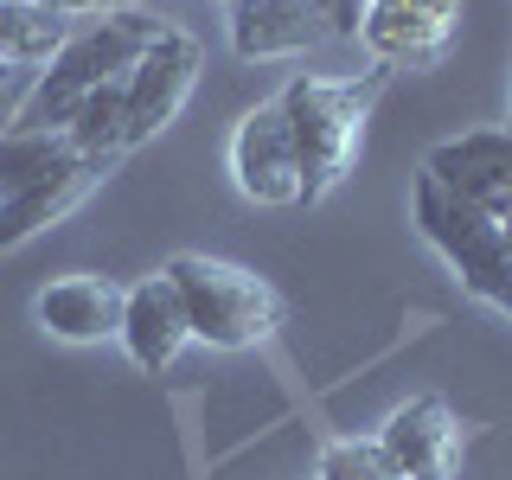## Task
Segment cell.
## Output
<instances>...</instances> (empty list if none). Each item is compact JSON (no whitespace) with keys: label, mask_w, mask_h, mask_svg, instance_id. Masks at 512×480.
Here are the masks:
<instances>
[{"label":"cell","mask_w":512,"mask_h":480,"mask_svg":"<svg viewBox=\"0 0 512 480\" xmlns=\"http://www.w3.org/2000/svg\"><path fill=\"white\" fill-rule=\"evenodd\" d=\"M378 84H384V71H365V77L301 71L276 96L288 116V135H295V160H301V205H320L352 173V154H359L365 116L378 103Z\"/></svg>","instance_id":"1"},{"label":"cell","mask_w":512,"mask_h":480,"mask_svg":"<svg viewBox=\"0 0 512 480\" xmlns=\"http://www.w3.org/2000/svg\"><path fill=\"white\" fill-rule=\"evenodd\" d=\"M160 26L167 20H154V13H141V7H116V13H96V20L71 26V39H64L52 52V64L39 71V84H32L13 128H64V116H71L90 90H103V84H116V77L135 71L141 52L160 39Z\"/></svg>","instance_id":"2"},{"label":"cell","mask_w":512,"mask_h":480,"mask_svg":"<svg viewBox=\"0 0 512 480\" xmlns=\"http://www.w3.org/2000/svg\"><path fill=\"white\" fill-rule=\"evenodd\" d=\"M71 39V20L39 0H0V64H52V52Z\"/></svg>","instance_id":"15"},{"label":"cell","mask_w":512,"mask_h":480,"mask_svg":"<svg viewBox=\"0 0 512 480\" xmlns=\"http://www.w3.org/2000/svg\"><path fill=\"white\" fill-rule=\"evenodd\" d=\"M32 320L64 346H103V340H116V327H122V282L96 276V269L52 276L32 295Z\"/></svg>","instance_id":"9"},{"label":"cell","mask_w":512,"mask_h":480,"mask_svg":"<svg viewBox=\"0 0 512 480\" xmlns=\"http://www.w3.org/2000/svg\"><path fill=\"white\" fill-rule=\"evenodd\" d=\"M314 480H404V474L391 468V455H384L378 436H340V442L320 448Z\"/></svg>","instance_id":"17"},{"label":"cell","mask_w":512,"mask_h":480,"mask_svg":"<svg viewBox=\"0 0 512 480\" xmlns=\"http://www.w3.org/2000/svg\"><path fill=\"white\" fill-rule=\"evenodd\" d=\"M109 167H116V160H90V154H77V160H64L58 173L32 180L26 192L0 199V250H20L26 237H39V231H45V224L71 218L77 205H84L90 192L103 186V173H109Z\"/></svg>","instance_id":"13"},{"label":"cell","mask_w":512,"mask_h":480,"mask_svg":"<svg viewBox=\"0 0 512 480\" xmlns=\"http://www.w3.org/2000/svg\"><path fill=\"white\" fill-rule=\"evenodd\" d=\"M231 180L250 205H301V160L282 103H256L231 128Z\"/></svg>","instance_id":"7"},{"label":"cell","mask_w":512,"mask_h":480,"mask_svg":"<svg viewBox=\"0 0 512 480\" xmlns=\"http://www.w3.org/2000/svg\"><path fill=\"white\" fill-rule=\"evenodd\" d=\"M410 218L423 231V244L455 269V282L474 301H487L493 314L512 320V263H506V224L461 205L448 186H436L429 173L410 180Z\"/></svg>","instance_id":"4"},{"label":"cell","mask_w":512,"mask_h":480,"mask_svg":"<svg viewBox=\"0 0 512 480\" xmlns=\"http://www.w3.org/2000/svg\"><path fill=\"white\" fill-rule=\"evenodd\" d=\"M423 173L474 212L512 218V128H468V135L436 141Z\"/></svg>","instance_id":"8"},{"label":"cell","mask_w":512,"mask_h":480,"mask_svg":"<svg viewBox=\"0 0 512 480\" xmlns=\"http://www.w3.org/2000/svg\"><path fill=\"white\" fill-rule=\"evenodd\" d=\"M160 276L173 282V295H180L192 340H205V346H218V352L263 346L269 333L282 327V295L256 276V269H244V263L180 250V256H167Z\"/></svg>","instance_id":"3"},{"label":"cell","mask_w":512,"mask_h":480,"mask_svg":"<svg viewBox=\"0 0 512 480\" xmlns=\"http://www.w3.org/2000/svg\"><path fill=\"white\" fill-rule=\"evenodd\" d=\"M378 442H384V455H391V468L404 480H448L455 461H461V423L442 397H410V404H397L384 416Z\"/></svg>","instance_id":"12"},{"label":"cell","mask_w":512,"mask_h":480,"mask_svg":"<svg viewBox=\"0 0 512 480\" xmlns=\"http://www.w3.org/2000/svg\"><path fill=\"white\" fill-rule=\"evenodd\" d=\"M39 7L64 13V20H96V13H116L122 0H39Z\"/></svg>","instance_id":"20"},{"label":"cell","mask_w":512,"mask_h":480,"mask_svg":"<svg viewBox=\"0 0 512 480\" xmlns=\"http://www.w3.org/2000/svg\"><path fill=\"white\" fill-rule=\"evenodd\" d=\"M116 340H122V352L148 378L154 372H173V365H180V352L192 346L186 308H180V295H173V282L160 276V269L122 288V327H116Z\"/></svg>","instance_id":"10"},{"label":"cell","mask_w":512,"mask_h":480,"mask_svg":"<svg viewBox=\"0 0 512 480\" xmlns=\"http://www.w3.org/2000/svg\"><path fill=\"white\" fill-rule=\"evenodd\" d=\"M199 71H205L199 39H192L186 26H160V39L141 52L135 71L122 77V84H128V148L154 141L160 128L180 116L192 84H199Z\"/></svg>","instance_id":"6"},{"label":"cell","mask_w":512,"mask_h":480,"mask_svg":"<svg viewBox=\"0 0 512 480\" xmlns=\"http://www.w3.org/2000/svg\"><path fill=\"white\" fill-rule=\"evenodd\" d=\"M320 13H327V32L333 39H352V32H359V7L365 0H314Z\"/></svg>","instance_id":"19"},{"label":"cell","mask_w":512,"mask_h":480,"mask_svg":"<svg viewBox=\"0 0 512 480\" xmlns=\"http://www.w3.org/2000/svg\"><path fill=\"white\" fill-rule=\"evenodd\" d=\"M506 224V263H512V218H500Z\"/></svg>","instance_id":"21"},{"label":"cell","mask_w":512,"mask_h":480,"mask_svg":"<svg viewBox=\"0 0 512 480\" xmlns=\"http://www.w3.org/2000/svg\"><path fill=\"white\" fill-rule=\"evenodd\" d=\"M32 84H39V64H0V135L20 122Z\"/></svg>","instance_id":"18"},{"label":"cell","mask_w":512,"mask_h":480,"mask_svg":"<svg viewBox=\"0 0 512 480\" xmlns=\"http://www.w3.org/2000/svg\"><path fill=\"white\" fill-rule=\"evenodd\" d=\"M461 0H365L352 45L372 52L378 71H429L455 45Z\"/></svg>","instance_id":"5"},{"label":"cell","mask_w":512,"mask_h":480,"mask_svg":"<svg viewBox=\"0 0 512 480\" xmlns=\"http://www.w3.org/2000/svg\"><path fill=\"white\" fill-rule=\"evenodd\" d=\"M64 160H77L64 128H7V135H0V199H13V192H26L32 180L58 173Z\"/></svg>","instance_id":"16"},{"label":"cell","mask_w":512,"mask_h":480,"mask_svg":"<svg viewBox=\"0 0 512 480\" xmlns=\"http://www.w3.org/2000/svg\"><path fill=\"white\" fill-rule=\"evenodd\" d=\"M64 135H71V148L90 154V160H122L128 154V84L122 77L103 84V90H90L84 103L64 116Z\"/></svg>","instance_id":"14"},{"label":"cell","mask_w":512,"mask_h":480,"mask_svg":"<svg viewBox=\"0 0 512 480\" xmlns=\"http://www.w3.org/2000/svg\"><path fill=\"white\" fill-rule=\"evenodd\" d=\"M224 32H231V52L263 64V58H301L314 45H327V13L314 0H231L224 7Z\"/></svg>","instance_id":"11"}]
</instances>
